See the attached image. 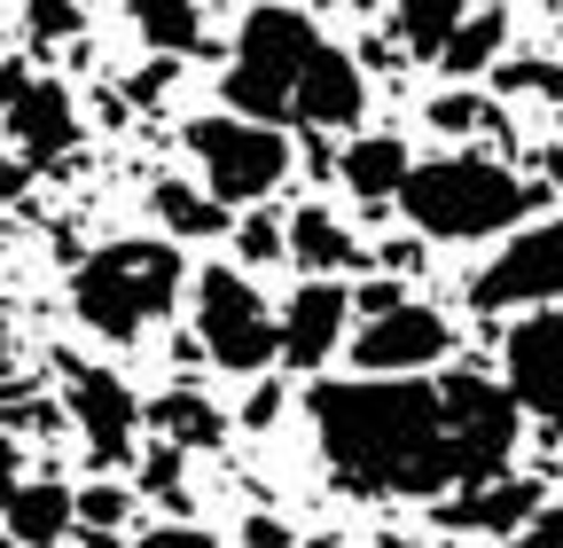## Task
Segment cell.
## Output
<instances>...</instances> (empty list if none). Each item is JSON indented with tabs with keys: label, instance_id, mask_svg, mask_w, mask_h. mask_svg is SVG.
I'll return each instance as SVG.
<instances>
[{
	"label": "cell",
	"instance_id": "6da1fadb",
	"mask_svg": "<svg viewBox=\"0 0 563 548\" xmlns=\"http://www.w3.org/2000/svg\"><path fill=\"white\" fill-rule=\"evenodd\" d=\"M313 447L336 494L361 502H446L501 478L525 407L477 369L431 376H321L306 392Z\"/></svg>",
	"mask_w": 563,
	"mask_h": 548
},
{
	"label": "cell",
	"instance_id": "7a4b0ae2",
	"mask_svg": "<svg viewBox=\"0 0 563 548\" xmlns=\"http://www.w3.org/2000/svg\"><path fill=\"white\" fill-rule=\"evenodd\" d=\"M235 118L258 125H306V133H352L368 110V79L336 40H321V24L306 9L258 0L235 32V63L220 79Z\"/></svg>",
	"mask_w": 563,
	"mask_h": 548
},
{
	"label": "cell",
	"instance_id": "3957f363",
	"mask_svg": "<svg viewBox=\"0 0 563 548\" xmlns=\"http://www.w3.org/2000/svg\"><path fill=\"white\" fill-rule=\"evenodd\" d=\"M399 212L415 220V235H431V243H485V235H517L540 212V188L525 173H509L501 157L454 150V157H422L407 173Z\"/></svg>",
	"mask_w": 563,
	"mask_h": 548
},
{
	"label": "cell",
	"instance_id": "277c9868",
	"mask_svg": "<svg viewBox=\"0 0 563 548\" xmlns=\"http://www.w3.org/2000/svg\"><path fill=\"white\" fill-rule=\"evenodd\" d=\"M188 291V259L173 235H118L79 259L70 274V314L102 346H133L141 329H157Z\"/></svg>",
	"mask_w": 563,
	"mask_h": 548
},
{
	"label": "cell",
	"instance_id": "5b68a950",
	"mask_svg": "<svg viewBox=\"0 0 563 548\" xmlns=\"http://www.w3.org/2000/svg\"><path fill=\"white\" fill-rule=\"evenodd\" d=\"M188 306H196L203 361H220L228 376H266L282 361V321H274V306L258 298V283L243 266H203L188 283Z\"/></svg>",
	"mask_w": 563,
	"mask_h": 548
},
{
	"label": "cell",
	"instance_id": "8992f818",
	"mask_svg": "<svg viewBox=\"0 0 563 548\" xmlns=\"http://www.w3.org/2000/svg\"><path fill=\"white\" fill-rule=\"evenodd\" d=\"M180 142L203 173V188L220 204H258L282 188L290 173V133L282 125H258V118H235V110H211V118H188Z\"/></svg>",
	"mask_w": 563,
	"mask_h": 548
},
{
	"label": "cell",
	"instance_id": "52a82bcc",
	"mask_svg": "<svg viewBox=\"0 0 563 548\" xmlns=\"http://www.w3.org/2000/svg\"><path fill=\"white\" fill-rule=\"evenodd\" d=\"M470 306L477 314H540L563 306V212L540 228H517L501 251H493L470 274Z\"/></svg>",
	"mask_w": 563,
	"mask_h": 548
},
{
	"label": "cell",
	"instance_id": "ba28073f",
	"mask_svg": "<svg viewBox=\"0 0 563 548\" xmlns=\"http://www.w3.org/2000/svg\"><path fill=\"white\" fill-rule=\"evenodd\" d=\"M446 353H454V321L415 298H399L391 314H368L361 337H352V369L361 376H431V369H446Z\"/></svg>",
	"mask_w": 563,
	"mask_h": 548
},
{
	"label": "cell",
	"instance_id": "9c48e42d",
	"mask_svg": "<svg viewBox=\"0 0 563 548\" xmlns=\"http://www.w3.org/2000/svg\"><path fill=\"white\" fill-rule=\"evenodd\" d=\"M501 384L525 416H540L548 431H563V306H540L509 329L501 353Z\"/></svg>",
	"mask_w": 563,
	"mask_h": 548
},
{
	"label": "cell",
	"instance_id": "30bf717a",
	"mask_svg": "<svg viewBox=\"0 0 563 548\" xmlns=\"http://www.w3.org/2000/svg\"><path fill=\"white\" fill-rule=\"evenodd\" d=\"M63 416L79 424L95 470H118L133 447H141V399L125 392V376L110 369H70V392H63Z\"/></svg>",
	"mask_w": 563,
	"mask_h": 548
},
{
	"label": "cell",
	"instance_id": "8fae6325",
	"mask_svg": "<svg viewBox=\"0 0 563 548\" xmlns=\"http://www.w3.org/2000/svg\"><path fill=\"white\" fill-rule=\"evenodd\" d=\"M274 321H282V361L313 376V369H329V353L344 346V329H352V291L329 283V274H313V283L290 291V306H282Z\"/></svg>",
	"mask_w": 563,
	"mask_h": 548
},
{
	"label": "cell",
	"instance_id": "7c38bea8",
	"mask_svg": "<svg viewBox=\"0 0 563 548\" xmlns=\"http://www.w3.org/2000/svg\"><path fill=\"white\" fill-rule=\"evenodd\" d=\"M0 125H9L24 165H55L70 142H79V102H70V87H55V79H24L9 95V110H0Z\"/></svg>",
	"mask_w": 563,
	"mask_h": 548
},
{
	"label": "cell",
	"instance_id": "4fadbf2b",
	"mask_svg": "<svg viewBox=\"0 0 563 548\" xmlns=\"http://www.w3.org/2000/svg\"><path fill=\"white\" fill-rule=\"evenodd\" d=\"M532 509H540V478H509V470H501V478H477V486L446 494V502H439V525H446L454 540H462V533H501V540H509Z\"/></svg>",
	"mask_w": 563,
	"mask_h": 548
},
{
	"label": "cell",
	"instance_id": "5bb4252c",
	"mask_svg": "<svg viewBox=\"0 0 563 548\" xmlns=\"http://www.w3.org/2000/svg\"><path fill=\"white\" fill-rule=\"evenodd\" d=\"M407 173H415V150L399 133H352L336 150V180L352 188V204H399Z\"/></svg>",
	"mask_w": 563,
	"mask_h": 548
},
{
	"label": "cell",
	"instance_id": "9a60e30c",
	"mask_svg": "<svg viewBox=\"0 0 563 548\" xmlns=\"http://www.w3.org/2000/svg\"><path fill=\"white\" fill-rule=\"evenodd\" d=\"M9 540H24V548H55V540H70L79 533V494L70 486H55V478H40V486H16V502H9Z\"/></svg>",
	"mask_w": 563,
	"mask_h": 548
},
{
	"label": "cell",
	"instance_id": "2e32d148",
	"mask_svg": "<svg viewBox=\"0 0 563 548\" xmlns=\"http://www.w3.org/2000/svg\"><path fill=\"white\" fill-rule=\"evenodd\" d=\"M150 212L173 243H211V235H228V204L211 196L203 180H157L150 188Z\"/></svg>",
	"mask_w": 563,
	"mask_h": 548
},
{
	"label": "cell",
	"instance_id": "e0dca14e",
	"mask_svg": "<svg viewBox=\"0 0 563 548\" xmlns=\"http://www.w3.org/2000/svg\"><path fill=\"white\" fill-rule=\"evenodd\" d=\"M501 47H509V9H501V0H477V9L454 24V40L439 47V72L446 79H477V72L501 63Z\"/></svg>",
	"mask_w": 563,
	"mask_h": 548
},
{
	"label": "cell",
	"instance_id": "ac0fdd59",
	"mask_svg": "<svg viewBox=\"0 0 563 548\" xmlns=\"http://www.w3.org/2000/svg\"><path fill=\"white\" fill-rule=\"evenodd\" d=\"M290 259L306 274H344V266H361V243L329 204H306V212H290Z\"/></svg>",
	"mask_w": 563,
	"mask_h": 548
},
{
	"label": "cell",
	"instance_id": "d6986e66",
	"mask_svg": "<svg viewBox=\"0 0 563 548\" xmlns=\"http://www.w3.org/2000/svg\"><path fill=\"white\" fill-rule=\"evenodd\" d=\"M150 424L165 431V447H180V454H196V447H220L228 439V416H220V407H211L203 392H165L157 407H150Z\"/></svg>",
	"mask_w": 563,
	"mask_h": 548
},
{
	"label": "cell",
	"instance_id": "ffe728a7",
	"mask_svg": "<svg viewBox=\"0 0 563 548\" xmlns=\"http://www.w3.org/2000/svg\"><path fill=\"white\" fill-rule=\"evenodd\" d=\"M470 9H477V0H391V32H399L407 55L439 63V47L454 40V24H462Z\"/></svg>",
	"mask_w": 563,
	"mask_h": 548
},
{
	"label": "cell",
	"instance_id": "44dd1931",
	"mask_svg": "<svg viewBox=\"0 0 563 548\" xmlns=\"http://www.w3.org/2000/svg\"><path fill=\"white\" fill-rule=\"evenodd\" d=\"M133 32L150 55H188L203 40V9L196 0H133Z\"/></svg>",
	"mask_w": 563,
	"mask_h": 548
},
{
	"label": "cell",
	"instance_id": "7402d4cb",
	"mask_svg": "<svg viewBox=\"0 0 563 548\" xmlns=\"http://www.w3.org/2000/svg\"><path fill=\"white\" fill-rule=\"evenodd\" d=\"M493 87H501V95H548V102H563V63L501 55V63H493Z\"/></svg>",
	"mask_w": 563,
	"mask_h": 548
},
{
	"label": "cell",
	"instance_id": "603a6c76",
	"mask_svg": "<svg viewBox=\"0 0 563 548\" xmlns=\"http://www.w3.org/2000/svg\"><path fill=\"white\" fill-rule=\"evenodd\" d=\"M235 259H243V266H274V259H290V220L251 212V220L235 228Z\"/></svg>",
	"mask_w": 563,
	"mask_h": 548
},
{
	"label": "cell",
	"instance_id": "cb8c5ba5",
	"mask_svg": "<svg viewBox=\"0 0 563 548\" xmlns=\"http://www.w3.org/2000/svg\"><path fill=\"white\" fill-rule=\"evenodd\" d=\"M79 24H87V9H79V0H24V40H40V47H55V40H79Z\"/></svg>",
	"mask_w": 563,
	"mask_h": 548
},
{
	"label": "cell",
	"instance_id": "d4e9b609",
	"mask_svg": "<svg viewBox=\"0 0 563 548\" xmlns=\"http://www.w3.org/2000/svg\"><path fill=\"white\" fill-rule=\"evenodd\" d=\"M493 118H501V110H493L485 95H470V87H454V95L431 102V125H439V133H477V125H493Z\"/></svg>",
	"mask_w": 563,
	"mask_h": 548
},
{
	"label": "cell",
	"instance_id": "484cf974",
	"mask_svg": "<svg viewBox=\"0 0 563 548\" xmlns=\"http://www.w3.org/2000/svg\"><path fill=\"white\" fill-rule=\"evenodd\" d=\"M125 509H133V494H125V486H87V494H79V525H95V533L125 525Z\"/></svg>",
	"mask_w": 563,
	"mask_h": 548
},
{
	"label": "cell",
	"instance_id": "4316f807",
	"mask_svg": "<svg viewBox=\"0 0 563 548\" xmlns=\"http://www.w3.org/2000/svg\"><path fill=\"white\" fill-rule=\"evenodd\" d=\"M509 548H563V502H540V509L509 533Z\"/></svg>",
	"mask_w": 563,
	"mask_h": 548
},
{
	"label": "cell",
	"instance_id": "83f0119b",
	"mask_svg": "<svg viewBox=\"0 0 563 548\" xmlns=\"http://www.w3.org/2000/svg\"><path fill=\"white\" fill-rule=\"evenodd\" d=\"M173 79H180V63H173V55H150V72H133V79H125V102H157Z\"/></svg>",
	"mask_w": 563,
	"mask_h": 548
},
{
	"label": "cell",
	"instance_id": "f1b7e54d",
	"mask_svg": "<svg viewBox=\"0 0 563 548\" xmlns=\"http://www.w3.org/2000/svg\"><path fill=\"white\" fill-rule=\"evenodd\" d=\"M141 486L165 494V502H180V447H157V454H150V470H141Z\"/></svg>",
	"mask_w": 563,
	"mask_h": 548
},
{
	"label": "cell",
	"instance_id": "f546056e",
	"mask_svg": "<svg viewBox=\"0 0 563 548\" xmlns=\"http://www.w3.org/2000/svg\"><path fill=\"white\" fill-rule=\"evenodd\" d=\"M141 548H220V540H211L203 525H188V517H180V525H157V533H141Z\"/></svg>",
	"mask_w": 563,
	"mask_h": 548
},
{
	"label": "cell",
	"instance_id": "4dcf8cb0",
	"mask_svg": "<svg viewBox=\"0 0 563 548\" xmlns=\"http://www.w3.org/2000/svg\"><path fill=\"white\" fill-rule=\"evenodd\" d=\"M274 416H282V384H274V376H258V392L243 399V424H251V431H266Z\"/></svg>",
	"mask_w": 563,
	"mask_h": 548
},
{
	"label": "cell",
	"instance_id": "1f68e13d",
	"mask_svg": "<svg viewBox=\"0 0 563 548\" xmlns=\"http://www.w3.org/2000/svg\"><path fill=\"white\" fill-rule=\"evenodd\" d=\"M399 298H407L399 283H361V291H352V314H361V321H368V314H391Z\"/></svg>",
	"mask_w": 563,
	"mask_h": 548
},
{
	"label": "cell",
	"instance_id": "d6a6232c",
	"mask_svg": "<svg viewBox=\"0 0 563 548\" xmlns=\"http://www.w3.org/2000/svg\"><path fill=\"white\" fill-rule=\"evenodd\" d=\"M243 540H251V548H290V525H282V517H251Z\"/></svg>",
	"mask_w": 563,
	"mask_h": 548
},
{
	"label": "cell",
	"instance_id": "836d02e7",
	"mask_svg": "<svg viewBox=\"0 0 563 548\" xmlns=\"http://www.w3.org/2000/svg\"><path fill=\"white\" fill-rule=\"evenodd\" d=\"M16 486H24V478H16V447H9V439H0V517H9V502H16Z\"/></svg>",
	"mask_w": 563,
	"mask_h": 548
},
{
	"label": "cell",
	"instance_id": "e575fe53",
	"mask_svg": "<svg viewBox=\"0 0 563 548\" xmlns=\"http://www.w3.org/2000/svg\"><path fill=\"white\" fill-rule=\"evenodd\" d=\"M384 266H391V274H407V266H422V251L399 235V243H384Z\"/></svg>",
	"mask_w": 563,
	"mask_h": 548
},
{
	"label": "cell",
	"instance_id": "d590c367",
	"mask_svg": "<svg viewBox=\"0 0 563 548\" xmlns=\"http://www.w3.org/2000/svg\"><path fill=\"white\" fill-rule=\"evenodd\" d=\"M9 196H24V157H16V165L0 157V204H9Z\"/></svg>",
	"mask_w": 563,
	"mask_h": 548
},
{
	"label": "cell",
	"instance_id": "8d00e7d4",
	"mask_svg": "<svg viewBox=\"0 0 563 548\" xmlns=\"http://www.w3.org/2000/svg\"><path fill=\"white\" fill-rule=\"evenodd\" d=\"M16 87H24V72H16L9 55H0V110H9V95H16Z\"/></svg>",
	"mask_w": 563,
	"mask_h": 548
},
{
	"label": "cell",
	"instance_id": "74e56055",
	"mask_svg": "<svg viewBox=\"0 0 563 548\" xmlns=\"http://www.w3.org/2000/svg\"><path fill=\"white\" fill-rule=\"evenodd\" d=\"M548 188H563V142L548 150Z\"/></svg>",
	"mask_w": 563,
	"mask_h": 548
},
{
	"label": "cell",
	"instance_id": "f35d334b",
	"mask_svg": "<svg viewBox=\"0 0 563 548\" xmlns=\"http://www.w3.org/2000/svg\"><path fill=\"white\" fill-rule=\"evenodd\" d=\"M329 9H352V17H361V9H384V0H329Z\"/></svg>",
	"mask_w": 563,
	"mask_h": 548
},
{
	"label": "cell",
	"instance_id": "ab89813d",
	"mask_svg": "<svg viewBox=\"0 0 563 548\" xmlns=\"http://www.w3.org/2000/svg\"><path fill=\"white\" fill-rule=\"evenodd\" d=\"M376 548H415V540H407V533H384V540H376Z\"/></svg>",
	"mask_w": 563,
	"mask_h": 548
},
{
	"label": "cell",
	"instance_id": "60d3db41",
	"mask_svg": "<svg viewBox=\"0 0 563 548\" xmlns=\"http://www.w3.org/2000/svg\"><path fill=\"white\" fill-rule=\"evenodd\" d=\"M0 548H24V540H9V533H0Z\"/></svg>",
	"mask_w": 563,
	"mask_h": 548
},
{
	"label": "cell",
	"instance_id": "b9f144b4",
	"mask_svg": "<svg viewBox=\"0 0 563 548\" xmlns=\"http://www.w3.org/2000/svg\"><path fill=\"white\" fill-rule=\"evenodd\" d=\"M555 47H563V17H555Z\"/></svg>",
	"mask_w": 563,
	"mask_h": 548
},
{
	"label": "cell",
	"instance_id": "7bdbcfd3",
	"mask_svg": "<svg viewBox=\"0 0 563 548\" xmlns=\"http://www.w3.org/2000/svg\"><path fill=\"white\" fill-rule=\"evenodd\" d=\"M446 548H470V540H446Z\"/></svg>",
	"mask_w": 563,
	"mask_h": 548
}]
</instances>
